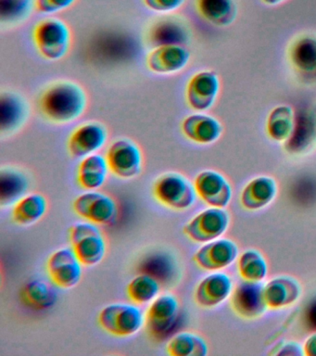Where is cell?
Returning a JSON list of instances; mask_svg holds the SVG:
<instances>
[{
	"mask_svg": "<svg viewBox=\"0 0 316 356\" xmlns=\"http://www.w3.org/2000/svg\"><path fill=\"white\" fill-rule=\"evenodd\" d=\"M197 195L210 207L226 208L232 199L228 180L215 170H204L194 180Z\"/></svg>",
	"mask_w": 316,
	"mask_h": 356,
	"instance_id": "obj_15",
	"label": "cell"
},
{
	"mask_svg": "<svg viewBox=\"0 0 316 356\" xmlns=\"http://www.w3.org/2000/svg\"><path fill=\"white\" fill-rule=\"evenodd\" d=\"M206 341L198 334L180 332L169 341L166 350L171 356H205L208 355Z\"/></svg>",
	"mask_w": 316,
	"mask_h": 356,
	"instance_id": "obj_30",
	"label": "cell"
},
{
	"mask_svg": "<svg viewBox=\"0 0 316 356\" xmlns=\"http://www.w3.org/2000/svg\"><path fill=\"white\" fill-rule=\"evenodd\" d=\"M69 238L83 266H94L103 260L107 252L103 234L93 222H77L69 230Z\"/></svg>",
	"mask_w": 316,
	"mask_h": 356,
	"instance_id": "obj_5",
	"label": "cell"
},
{
	"mask_svg": "<svg viewBox=\"0 0 316 356\" xmlns=\"http://www.w3.org/2000/svg\"><path fill=\"white\" fill-rule=\"evenodd\" d=\"M287 1V0H262L263 3L268 6H276L281 4V3Z\"/></svg>",
	"mask_w": 316,
	"mask_h": 356,
	"instance_id": "obj_39",
	"label": "cell"
},
{
	"mask_svg": "<svg viewBox=\"0 0 316 356\" xmlns=\"http://www.w3.org/2000/svg\"><path fill=\"white\" fill-rule=\"evenodd\" d=\"M148 10L157 13H174L183 7L187 0H140Z\"/></svg>",
	"mask_w": 316,
	"mask_h": 356,
	"instance_id": "obj_35",
	"label": "cell"
},
{
	"mask_svg": "<svg viewBox=\"0 0 316 356\" xmlns=\"http://www.w3.org/2000/svg\"><path fill=\"white\" fill-rule=\"evenodd\" d=\"M196 10L204 21L219 27H226L238 15L235 0H196Z\"/></svg>",
	"mask_w": 316,
	"mask_h": 356,
	"instance_id": "obj_26",
	"label": "cell"
},
{
	"mask_svg": "<svg viewBox=\"0 0 316 356\" xmlns=\"http://www.w3.org/2000/svg\"><path fill=\"white\" fill-rule=\"evenodd\" d=\"M297 125L295 111L290 105H280L269 113L266 133L269 138L279 143H288Z\"/></svg>",
	"mask_w": 316,
	"mask_h": 356,
	"instance_id": "obj_25",
	"label": "cell"
},
{
	"mask_svg": "<svg viewBox=\"0 0 316 356\" xmlns=\"http://www.w3.org/2000/svg\"><path fill=\"white\" fill-rule=\"evenodd\" d=\"M77 0H34V8L40 14H54L68 10Z\"/></svg>",
	"mask_w": 316,
	"mask_h": 356,
	"instance_id": "obj_34",
	"label": "cell"
},
{
	"mask_svg": "<svg viewBox=\"0 0 316 356\" xmlns=\"http://www.w3.org/2000/svg\"><path fill=\"white\" fill-rule=\"evenodd\" d=\"M29 186L27 175L12 166L2 167L0 172V200L1 204L18 202Z\"/></svg>",
	"mask_w": 316,
	"mask_h": 356,
	"instance_id": "obj_29",
	"label": "cell"
},
{
	"mask_svg": "<svg viewBox=\"0 0 316 356\" xmlns=\"http://www.w3.org/2000/svg\"><path fill=\"white\" fill-rule=\"evenodd\" d=\"M304 355L316 356V332L312 334L303 344Z\"/></svg>",
	"mask_w": 316,
	"mask_h": 356,
	"instance_id": "obj_37",
	"label": "cell"
},
{
	"mask_svg": "<svg viewBox=\"0 0 316 356\" xmlns=\"http://www.w3.org/2000/svg\"><path fill=\"white\" fill-rule=\"evenodd\" d=\"M98 323L110 335L127 338L140 332L145 325V316L137 305L112 303L99 312Z\"/></svg>",
	"mask_w": 316,
	"mask_h": 356,
	"instance_id": "obj_4",
	"label": "cell"
},
{
	"mask_svg": "<svg viewBox=\"0 0 316 356\" xmlns=\"http://www.w3.org/2000/svg\"><path fill=\"white\" fill-rule=\"evenodd\" d=\"M268 355L274 356H302L304 355L303 346L296 341H283L274 345Z\"/></svg>",
	"mask_w": 316,
	"mask_h": 356,
	"instance_id": "obj_36",
	"label": "cell"
},
{
	"mask_svg": "<svg viewBox=\"0 0 316 356\" xmlns=\"http://www.w3.org/2000/svg\"><path fill=\"white\" fill-rule=\"evenodd\" d=\"M180 128L185 138L199 145L215 143L223 134V125L217 119L201 113L185 117Z\"/></svg>",
	"mask_w": 316,
	"mask_h": 356,
	"instance_id": "obj_19",
	"label": "cell"
},
{
	"mask_svg": "<svg viewBox=\"0 0 316 356\" xmlns=\"http://www.w3.org/2000/svg\"><path fill=\"white\" fill-rule=\"evenodd\" d=\"M159 281L152 275L140 274L130 281L126 288L127 296L137 305H149L160 295Z\"/></svg>",
	"mask_w": 316,
	"mask_h": 356,
	"instance_id": "obj_31",
	"label": "cell"
},
{
	"mask_svg": "<svg viewBox=\"0 0 316 356\" xmlns=\"http://www.w3.org/2000/svg\"><path fill=\"white\" fill-rule=\"evenodd\" d=\"M31 105L19 92L2 90L0 94V135L10 138L23 130L31 118Z\"/></svg>",
	"mask_w": 316,
	"mask_h": 356,
	"instance_id": "obj_7",
	"label": "cell"
},
{
	"mask_svg": "<svg viewBox=\"0 0 316 356\" xmlns=\"http://www.w3.org/2000/svg\"><path fill=\"white\" fill-rule=\"evenodd\" d=\"M179 310V302L174 295H159L149 303L145 314V325L149 332L156 336L168 333L176 324Z\"/></svg>",
	"mask_w": 316,
	"mask_h": 356,
	"instance_id": "obj_17",
	"label": "cell"
},
{
	"mask_svg": "<svg viewBox=\"0 0 316 356\" xmlns=\"http://www.w3.org/2000/svg\"><path fill=\"white\" fill-rule=\"evenodd\" d=\"M229 222V214L224 209L210 207L188 221L183 227V232L190 241L207 243L223 236Z\"/></svg>",
	"mask_w": 316,
	"mask_h": 356,
	"instance_id": "obj_8",
	"label": "cell"
},
{
	"mask_svg": "<svg viewBox=\"0 0 316 356\" xmlns=\"http://www.w3.org/2000/svg\"><path fill=\"white\" fill-rule=\"evenodd\" d=\"M288 60L301 74L316 76V35H302L291 43Z\"/></svg>",
	"mask_w": 316,
	"mask_h": 356,
	"instance_id": "obj_23",
	"label": "cell"
},
{
	"mask_svg": "<svg viewBox=\"0 0 316 356\" xmlns=\"http://www.w3.org/2000/svg\"><path fill=\"white\" fill-rule=\"evenodd\" d=\"M278 186L270 177H258L249 181L240 195V204L249 211H257L270 204L276 197Z\"/></svg>",
	"mask_w": 316,
	"mask_h": 356,
	"instance_id": "obj_22",
	"label": "cell"
},
{
	"mask_svg": "<svg viewBox=\"0 0 316 356\" xmlns=\"http://www.w3.org/2000/svg\"><path fill=\"white\" fill-rule=\"evenodd\" d=\"M32 39L38 54L49 61L63 60L73 46L70 26L62 19L54 17L38 22L33 28Z\"/></svg>",
	"mask_w": 316,
	"mask_h": 356,
	"instance_id": "obj_2",
	"label": "cell"
},
{
	"mask_svg": "<svg viewBox=\"0 0 316 356\" xmlns=\"http://www.w3.org/2000/svg\"><path fill=\"white\" fill-rule=\"evenodd\" d=\"M301 295L298 280L288 275H280L263 286V298L268 310H280L294 305Z\"/></svg>",
	"mask_w": 316,
	"mask_h": 356,
	"instance_id": "obj_20",
	"label": "cell"
},
{
	"mask_svg": "<svg viewBox=\"0 0 316 356\" xmlns=\"http://www.w3.org/2000/svg\"><path fill=\"white\" fill-rule=\"evenodd\" d=\"M155 199L169 209L185 211L196 202L195 186L185 175L176 172H165L153 184Z\"/></svg>",
	"mask_w": 316,
	"mask_h": 356,
	"instance_id": "obj_3",
	"label": "cell"
},
{
	"mask_svg": "<svg viewBox=\"0 0 316 356\" xmlns=\"http://www.w3.org/2000/svg\"><path fill=\"white\" fill-rule=\"evenodd\" d=\"M308 319L310 320L313 325H316V302L310 306L309 313H308Z\"/></svg>",
	"mask_w": 316,
	"mask_h": 356,
	"instance_id": "obj_38",
	"label": "cell"
},
{
	"mask_svg": "<svg viewBox=\"0 0 316 356\" xmlns=\"http://www.w3.org/2000/svg\"><path fill=\"white\" fill-rule=\"evenodd\" d=\"M190 50L180 44H166L154 47L146 56V66L156 74H174L190 63Z\"/></svg>",
	"mask_w": 316,
	"mask_h": 356,
	"instance_id": "obj_13",
	"label": "cell"
},
{
	"mask_svg": "<svg viewBox=\"0 0 316 356\" xmlns=\"http://www.w3.org/2000/svg\"><path fill=\"white\" fill-rule=\"evenodd\" d=\"M47 271L55 286L70 289L78 285L81 280L83 264L72 248H63L49 256Z\"/></svg>",
	"mask_w": 316,
	"mask_h": 356,
	"instance_id": "obj_11",
	"label": "cell"
},
{
	"mask_svg": "<svg viewBox=\"0 0 316 356\" xmlns=\"http://www.w3.org/2000/svg\"><path fill=\"white\" fill-rule=\"evenodd\" d=\"M238 256V248L234 241L217 238L207 242L193 255V261L201 269L220 271L231 266Z\"/></svg>",
	"mask_w": 316,
	"mask_h": 356,
	"instance_id": "obj_16",
	"label": "cell"
},
{
	"mask_svg": "<svg viewBox=\"0 0 316 356\" xmlns=\"http://www.w3.org/2000/svg\"><path fill=\"white\" fill-rule=\"evenodd\" d=\"M21 300L33 310H48L56 302L57 293L45 280H32L22 289Z\"/></svg>",
	"mask_w": 316,
	"mask_h": 356,
	"instance_id": "obj_28",
	"label": "cell"
},
{
	"mask_svg": "<svg viewBox=\"0 0 316 356\" xmlns=\"http://www.w3.org/2000/svg\"><path fill=\"white\" fill-rule=\"evenodd\" d=\"M238 274L243 281L263 282L268 274L265 258L256 250H247L238 258Z\"/></svg>",
	"mask_w": 316,
	"mask_h": 356,
	"instance_id": "obj_32",
	"label": "cell"
},
{
	"mask_svg": "<svg viewBox=\"0 0 316 356\" xmlns=\"http://www.w3.org/2000/svg\"><path fill=\"white\" fill-rule=\"evenodd\" d=\"M34 8V0H0V22L2 26L24 24Z\"/></svg>",
	"mask_w": 316,
	"mask_h": 356,
	"instance_id": "obj_33",
	"label": "cell"
},
{
	"mask_svg": "<svg viewBox=\"0 0 316 356\" xmlns=\"http://www.w3.org/2000/svg\"><path fill=\"white\" fill-rule=\"evenodd\" d=\"M218 74L213 71H201L192 75L185 86V100L193 111L202 113L215 105L220 92Z\"/></svg>",
	"mask_w": 316,
	"mask_h": 356,
	"instance_id": "obj_12",
	"label": "cell"
},
{
	"mask_svg": "<svg viewBox=\"0 0 316 356\" xmlns=\"http://www.w3.org/2000/svg\"><path fill=\"white\" fill-rule=\"evenodd\" d=\"M74 213L98 225H110L117 220L118 205L113 197L103 192L88 191L73 202Z\"/></svg>",
	"mask_w": 316,
	"mask_h": 356,
	"instance_id": "obj_9",
	"label": "cell"
},
{
	"mask_svg": "<svg viewBox=\"0 0 316 356\" xmlns=\"http://www.w3.org/2000/svg\"><path fill=\"white\" fill-rule=\"evenodd\" d=\"M109 171L105 156L98 153L87 156L82 159L77 168V183L87 191H97L106 182Z\"/></svg>",
	"mask_w": 316,
	"mask_h": 356,
	"instance_id": "obj_24",
	"label": "cell"
},
{
	"mask_svg": "<svg viewBox=\"0 0 316 356\" xmlns=\"http://www.w3.org/2000/svg\"><path fill=\"white\" fill-rule=\"evenodd\" d=\"M263 282L243 281L231 295L232 310L237 316L246 320L260 318L268 310L263 298Z\"/></svg>",
	"mask_w": 316,
	"mask_h": 356,
	"instance_id": "obj_14",
	"label": "cell"
},
{
	"mask_svg": "<svg viewBox=\"0 0 316 356\" xmlns=\"http://www.w3.org/2000/svg\"><path fill=\"white\" fill-rule=\"evenodd\" d=\"M90 97L84 86L70 79L47 83L38 94V113L47 122L56 127L73 124L87 113Z\"/></svg>",
	"mask_w": 316,
	"mask_h": 356,
	"instance_id": "obj_1",
	"label": "cell"
},
{
	"mask_svg": "<svg viewBox=\"0 0 316 356\" xmlns=\"http://www.w3.org/2000/svg\"><path fill=\"white\" fill-rule=\"evenodd\" d=\"M233 291L232 278L224 273L216 271L198 284L194 299L202 308H215L231 297Z\"/></svg>",
	"mask_w": 316,
	"mask_h": 356,
	"instance_id": "obj_18",
	"label": "cell"
},
{
	"mask_svg": "<svg viewBox=\"0 0 316 356\" xmlns=\"http://www.w3.org/2000/svg\"><path fill=\"white\" fill-rule=\"evenodd\" d=\"M105 157L110 171L121 179H133L142 172V150L131 139L120 138L113 142Z\"/></svg>",
	"mask_w": 316,
	"mask_h": 356,
	"instance_id": "obj_6",
	"label": "cell"
},
{
	"mask_svg": "<svg viewBox=\"0 0 316 356\" xmlns=\"http://www.w3.org/2000/svg\"><path fill=\"white\" fill-rule=\"evenodd\" d=\"M190 38V28L185 21L174 16L157 19L149 28L147 38L154 47L166 44H184Z\"/></svg>",
	"mask_w": 316,
	"mask_h": 356,
	"instance_id": "obj_21",
	"label": "cell"
},
{
	"mask_svg": "<svg viewBox=\"0 0 316 356\" xmlns=\"http://www.w3.org/2000/svg\"><path fill=\"white\" fill-rule=\"evenodd\" d=\"M48 211V200L40 193H31L21 197L13 209V220L19 225H30L42 219Z\"/></svg>",
	"mask_w": 316,
	"mask_h": 356,
	"instance_id": "obj_27",
	"label": "cell"
},
{
	"mask_svg": "<svg viewBox=\"0 0 316 356\" xmlns=\"http://www.w3.org/2000/svg\"><path fill=\"white\" fill-rule=\"evenodd\" d=\"M109 131L101 122H83L74 128L67 139V150L71 157L83 159L95 154L106 144Z\"/></svg>",
	"mask_w": 316,
	"mask_h": 356,
	"instance_id": "obj_10",
	"label": "cell"
}]
</instances>
